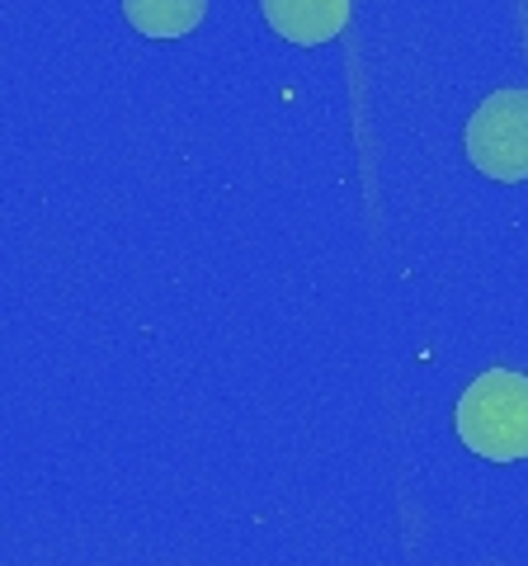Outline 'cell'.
<instances>
[{"instance_id": "6da1fadb", "label": "cell", "mask_w": 528, "mask_h": 566, "mask_svg": "<svg viewBox=\"0 0 528 566\" xmlns=\"http://www.w3.org/2000/svg\"><path fill=\"white\" fill-rule=\"evenodd\" d=\"M457 439L490 463L528 458V378L509 368H490L457 397Z\"/></svg>"}, {"instance_id": "277c9868", "label": "cell", "mask_w": 528, "mask_h": 566, "mask_svg": "<svg viewBox=\"0 0 528 566\" xmlns=\"http://www.w3.org/2000/svg\"><path fill=\"white\" fill-rule=\"evenodd\" d=\"M208 0H123V14L147 39H184L203 20Z\"/></svg>"}, {"instance_id": "3957f363", "label": "cell", "mask_w": 528, "mask_h": 566, "mask_svg": "<svg viewBox=\"0 0 528 566\" xmlns=\"http://www.w3.org/2000/svg\"><path fill=\"white\" fill-rule=\"evenodd\" d=\"M260 10L278 39L297 48L330 43L349 20V0H260Z\"/></svg>"}, {"instance_id": "7a4b0ae2", "label": "cell", "mask_w": 528, "mask_h": 566, "mask_svg": "<svg viewBox=\"0 0 528 566\" xmlns=\"http://www.w3.org/2000/svg\"><path fill=\"white\" fill-rule=\"evenodd\" d=\"M467 156L490 180H528V91H496L467 123Z\"/></svg>"}]
</instances>
